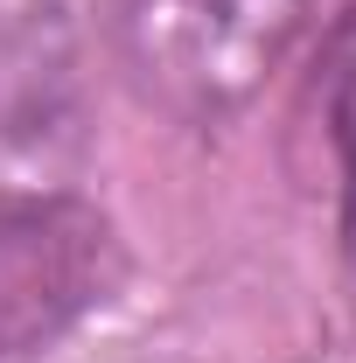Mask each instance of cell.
<instances>
[{
  "label": "cell",
  "instance_id": "cell-2",
  "mask_svg": "<svg viewBox=\"0 0 356 363\" xmlns=\"http://www.w3.org/2000/svg\"><path fill=\"white\" fill-rule=\"evenodd\" d=\"M126 279L119 224L77 189L0 196V363L70 342Z\"/></svg>",
  "mask_w": 356,
  "mask_h": 363
},
{
  "label": "cell",
  "instance_id": "cell-3",
  "mask_svg": "<svg viewBox=\"0 0 356 363\" xmlns=\"http://www.w3.org/2000/svg\"><path fill=\"white\" fill-rule=\"evenodd\" d=\"M321 140H328V161H335L343 259L356 272V7L328 28V49H321Z\"/></svg>",
  "mask_w": 356,
  "mask_h": 363
},
{
  "label": "cell",
  "instance_id": "cell-1",
  "mask_svg": "<svg viewBox=\"0 0 356 363\" xmlns=\"http://www.w3.org/2000/svg\"><path fill=\"white\" fill-rule=\"evenodd\" d=\"M321 0H112L133 91L182 126H223L294 56Z\"/></svg>",
  "mask_w": 356,
  "mask_h": 363
}]
</instances>
